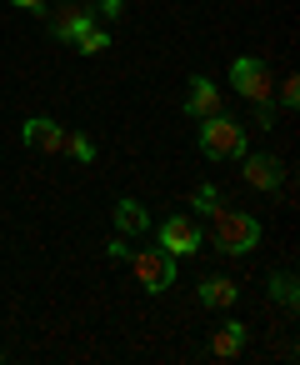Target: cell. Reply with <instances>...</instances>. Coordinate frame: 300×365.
I'll return each mask as SVG.
<instances>
[{
  "label": "cell",
  "mask_w": 300,
  "mask_h": 365,
  "mask_svg": "<svg viewBox=\"0 0 300 365\" xmlns=\"http://www.w3.org/2000/svg\"><path fill=\"white\" fill-rule=\"evenodd\" d=\"M240 345H245V330H240V325H225V330H215V340H210V350H215L220 360L240 355Z\"/></svg>",
  "instance_id": "cell-11"
},
{
  "label": "cell",
  "mask_w": 300,
  "mask_h": 365,
  "mask_svg": "<svg viewBox=\"0 0 300 365\" xmlns=\"http://www.w3.org/2000/svg\"><path fill=\"white\" fill-rule=\"evenodd\" d=\"M280 96H285V106H295V101H300V81H295V76H290V81H285V86H280Z\"/></svg>",
  "instance_id": "cell-16"
},
{
  "label": "cell",
  "mask_w": 300,
  "mask_h": 365,
  "mask_svg": "<svg viewBox=\"0 0 300 365\" xmlns=\"http://www.w3.org/2000/svg\"><path fill=\"white\" fill-rule=\"evenodd\" d=\"M95 6H100L105 16H115V11H120V0H95Z\"/></svg>",
  "instance_id": "cell-18"
},
{
  "label": "cell",
  "mask_w": 300,
  "mask_h": 365,
  "mask_svg": "<svg viewBox=\"0 0 300 365\" xmlns=\"http://www.w3.org/2000/svg\"><path fill=\"white\" fill-rule=\"evenodd\" d=\"M21 135H26V145H36V150H46V155L66 150V130H61L56 120H46V115H31V120L21 125Z\"/></svg>",
  "instance_id": "cell-6"
},
{
  "label": "cell",
  "mask_w": 300,
  "mask_h": 365,
  "mask_svg": "<svg viewBox=\"0 0 300 365\" xmlns=\"http://www.w3.org/2000/svg\"><path fill=\"white\" fill-rule=\"evenodd\" d=\"M200 300L215 305V310H225V305H235V285H230L225 275H205V280H200Z\"/></svg>",
  "instance_id": "cell-9"
},
{
  "label": "cell",
  "mask_w": 300,
  "mask_h": 365,
  "mask_svg": "<svg viewBox=\"0 0 300 365\" xmlns=\"http://www.w3.org/2000/svg\"><path fill=\"white\" fill-rule=\"evenodd\" d=\"M195 245H200V230H195L190 215H170V220L160 225V250H170V255H195Z\"/></svg>",
  "instance_id": "cell-5"
},
{
  "label": "cell",
  "mask_w": 300,
  "mask_h": 365,
  "mask_svg": "<svg viewBox=\"0 0 300 365\" xmlns=\"http://www.w3.org/2000/svg\"><path fill=\"white\" fill-rule=\"evenodd\" d=\"M125 260L135 265V280L145 290H165L175 280V255L170 250H140V255H125Z\"/></svg>",
  "instance_id": "cell-3"
},
{
  "label": "cell",
  "mask_w": 300,
  "mask_h": 365,
  "mask_svg": "<svg viewBox=\"0 0 300 365\" xmlns=\"http://www.w3.org/2000/svg\"><path fill=\"white\" fill-rule=\"evenodd\" d=\"M115 225H120L125 235H135V230H145V225H150V215H145L135 200H120V205H115Z\"/></svg>",
  "instance_id": "cell-10"
},
{
  "label": "cell",
  "mask_w": 300,
  "mask_h": 365,
  "mask_svg": "<svg viewBox=\"0 0 300 365\" xmlns=\"http://www.w3.org/2000/svg\"><path fill=\"white\" fill-rule=\"evenodd\" d=\"M86 26H90V11H61V21H56V36H61V41H76Z\"/></svg>",
  "instance_id": "cell-12"
},
{
  "label": "cell",
  "mask_w": 300,
  "mask_h": 365,
  "mask_svg": "<svg viewBox=\"0 0 300 365\" xmlns=\"http://www.w3.org/2000/svg\"><path fill=\"white\" fill-rule=\"evenodd\" d=\"M200 145H205V155H210V160H225V155H240V150H245V135H240V125H235V120L210 115V120H205V130H200Z\"/></svg>",
  "instance_id": "cell-2"
},
{
  "label": "cell",
  "mask_w": 300,
  "mask_h": 365,
  "mask_svg": "<svg viewBox=\"0 0 300 365\" xmlns=\"http://www.w3.org/2000/svg\"><path fill=\"white\" fill-rule=\"evenodd\" d=\"M215 200H220V195H215V190H210V185H205V190H200V195H195V210H210V205H215Z\"/></svg>",
  "instance_id": "cell-17"
},
{
  "label": "cell",
  "mask_w": 300,
  "mask_h": 365,
  "mask_svg": "<svg viewBox=\"0 0 300 365\" xmlns=\"http://www.w3.org/2000/svg\"><path fill=\"white\" fill-rule=\"evenodd\" d=\"M190 115H200V120H210V115H220V91H215V81H195L190 86Z\"/></svg>",
  "instance_id": "cell-7"
},
{
  "label": "cell",
  "mask_w": 300,
  "mask_h": 365,
  "mask_svg": "<svg viewBox=\"0 0 300 365\" xmlns=\"http://www.w3.org/2000/svg\"><path fill=\"white\" fill-rule=\"evenodd\" d=\"M76 46H81V51H86V56H100V51H105V46H110V36H105V31H100V26H86V31H81V36H76Z\"/></svg>",
  "instance_id": "cell-13"
},
{
  "label": "cell",
  "mask_w": 300,
  "mask_h": 365,
  "mask_svg": "<svg viewBox=\"0 0 300 365\" xmlns=\"http://www.w3.org/2000/svg\"><path fill=\"white\" fill-rule=\"evenodd\" d=\"M270 290L280 295V305H290V310L300 305V290H295V275H275V280H270Z\"/></svg>",
  "instance_id": "cell-14"
},
{
  "label": "cell",
  "mask_w": 300,
  "mask_h": 365,
  "mask_svg": "<svg viewBox=\"0 0 300 365\" xmlns=\"http://www.w3.org/2000/svg\"><path fill=\"white\" fill-rule=\"evenodd\" d=\"M66 150H71L76 160H95V145H90L86 135H66Z\"/></svg>",
  "instance_id": "cell-15"
},
{
  "label": "cell",
  "mask_w": 300,
  "mask_h": 365,
  "mask_svg": "<svg viewBox=\"0 0 300 365\" xmlns=\"http://www.w3.org/2000/svg\"><path fill=\"white\" fill-rule=\"evenodd\" d=\"M205 215H210V240H215V250H230V255L255 250V240H260V220H255V215L230 210V205H220V200H215Z\"/></svg>",
  "instance_id": "cell-1"
},
{
  "label": "cell",
  "mask_w": 300,
  "mask_h": 365,
  "mask_svg": "<svg viewBox=\"0 0 300 365\" xmlns=\"http://www.w3.org/2000/svg\"><path fill=\"white\" fill-rule=\"evenodd\" d=\"M230 81H235V91L245 96V101H255V106H270V71L260 66V61H235V71H230Z\"/></svg>",
  "instance_id": "cell-4"
},
{
  "label": "cell",
  "mask_w": 300,
  "mask_h": 365,
  "mask_svg": "<svg viewBox=\"0 0 300 365\" xmlns=\"http://www.w3.org/2000/svg\"><path fill=\"white\" fill-rule=\"evenodd\" d=\"M245 180H250L255 190H275V185H280V165H275L270 155H250V160H245Z\"/></svg>",
  "instance_id": "cell-8"
},
{
  "label": "cell",
  "mask_w": 300,
  "mask_h": 365,
  "mask_svg": "<svg viewBox=\"0 0 300 365\" xmlns=\"http://www.w3.org/2000/svg\"><path fill=\"white\" fill-rule=\"evenodd\" d=\"M16 6H21V11H41V6H46V0H16Z\"/></svg>",
  "instance_id": "cell-19"
}]
</instances>
